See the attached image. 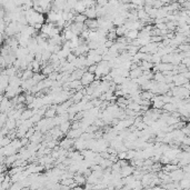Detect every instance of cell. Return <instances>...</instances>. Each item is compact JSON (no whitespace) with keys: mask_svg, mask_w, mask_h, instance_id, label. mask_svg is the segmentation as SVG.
<instances>
[{"mask_svg":"<svg viewBox=\"0 0 190 190\" xmlns=\"http://www.w3.org/2000/svg\"><path fill=\"white\" fill-rule=\"evenodd\" d=\"M95 80V75H92V73H89L88 71H85L83 72V75H82V77L80 78V82H81V86H89L91 83V82Z\"/></svg>","mask_w":190,"mask_h":190,"instance_id":"obj_1","label":"cell"},{"mask_svg":"<svg viewBox=\"0 0 190 190\" xmlns=\"http://www.w3.org/2000/svg\"><path fill=\"white\" fill-rule=\"evenodd\" d=\"M134 171H135V168L132 166H130V165H127L126 167H122V168L120 169V175H121V177L126 178L128 176H131Z\"/></svg>","mask_w":190,"mask_h":190,"instance_id":"obj_2","label":"cell"},{"mask_svg":"<svg viewBox=\"0 0 190 190\" xmlns=\"http://www.w3.org/2000/svg\"><path fill=\"white\" fill-rule=\"evenodd\" d=\"M73 142H75V140L69 139V138L62 139V140L59 142V148H61V149H64V150H69V148L73 146Z\"/></svg>","mask_w":190,"mask_h":190,"instance_id":"obj_3","label":"cell"},{"mask_svg":"<svg viewBox=\"0 0 190 190\" xmlns=\"http://www.w3.org/2000/svg\"><path fill=\"white\" fill-rule=\"evenodd\" d=\"M96 7V6H95ZM95 7H91V8H87L83 12V15L86 16L87 19H96L97 18V12Z\"/></svg>","mask_w":190,"mask_h":190,"instance_id":"obj_4","label":"cell"},{"mask_svg":"<svg viewBox=\"0 0 190 190\" xmlns=\"http://www.w3.org/2000/svg\"><path fill=\"white\" fill-rule=\"evenodd\" d=\"M71 128V122L68 120V121H64V122H62L61 125H59V130L62 132V134H67L69 130H70Z\"/></svg>","mask_w":190,"mask_h":190,"instance_id":"obj_5","label":"cell"},{"mask_svg":"<svg viewBox=\"0 0 190 190\" xmlns=\"http://www.w3.org/2000/svg\"><path fill=\"white\" fill-rule=\"evenodd\" d=\"M73 180H75V182H76L78 186H80V187L86 184V177L85 176L78 175V173H77L76 176H73Z\"/></svg>","mask_w":190,"mask_h":190,"instance_id":"obj_6","label":"cell"},{"mask_svg":"<svg viewBox=\"0 0 190 190\" xmlns=\"http://www.w3.org/2000/svg\"><path fill=\"white\" fill-rule=\"evenodd\" d=\"M31 117H32V110H30V109H25V110L21 112V116L19 119L25 121V120H29Z\"/></svg>","mask_w":190,"mask_h":190,"instance_id":"obj_7","label":"cell"},{"mask_svg":"<svg viewBox=\"0 0 190 190\" xmlns=\"http://www.w3.org/2000/svg\"><path fill=\"white\" fill-rule=\"evenodd\" d=\"M5 128H7L9 131H11V130H15L17 127H16V120L14 119H7L6 123H5Z\"/></svg>","mask_w":190,"mask_h":190,"instance_id":"obj_8","label":"cell"},{"mask_svg":"<svg viewBox=\"0 0 190 190\" xmlns=\"http://www.w3.org/2000/svg\"><path fill=\"white\" fill-rule=\"evenodd\" d=\"M32 76H33V72L29 69H26V70L22 71V76H21V81H25V80H28V79H31Z\"/></svg>","mask_w":190,"mask_h":190,"instance_id":"obj_9","label":"cell"},{"mask_svg":"<svg viewBox=\"0 0 190 190\" xmlns=\"http://www.w3.org/2000/svg\"><path fill=\"white\" fill-rule=\"evenodd\" d=\"M46 79V76H44L42 73H33V76H32V80L35 81V83L37 85L38 82H40V81H42V80H45Z\"/></svg>","mask_w":190,"mask_h":190,"instance_id":"obj_10","label":"cell"},{"mask_svg":"<svg viewBox=\"0 0 190 190\" xmlns=\"http://www.w3.org/2000/svg\"><path fill=\"white\" fill-rule=\"evenodd\" d=\"M153 96H155V95L151 94L150 91H141L140 92V98L143 100H151V98Z\"/></svg>","mask_w":190,"mask_h":190,"instance_id":"obj_11","label":"cell"},{"mask_svg":"<svg viewBox=\"0 0 190 190\" xmlns=\"http://www.w3.org/2000/svg\"><path fill=\"white\" fill-rule=\"evenodd\" d=\"M11 139L9 137H3L2 139H0V148H5V147H7L8 145H10L11 143Z\"/></svg>","mask_w":190,"mask_h":190,"instance_id":"obj_12","label":"cell"},{"mask_svg":"<svg viewBox=\"0 0 190 190\" xmlns=\"http://www.w3.org/2000/svg\"><path fill=\"white\" fill-rule=\"evenodd\" d=\"M22 188H24L22 182L18 181V182H12L11 186H10V188H9V190H21Z\"/></svg>","mask_w":190,"mask_h":190,"instance_id":"obj_13","label":"cell"},{"mask_svg":"<svg viewBox=\"0 0 190 190\" xmlns=\"http://www.w3.org/2000/svg\"><path fill=\"white\" fill-rule=\"evenodd\" d=\"M35 98H36V97L33 96V95L29 94V92H27V94H26V100H25V103H26L27 106L31 105V103H33Z\"/></svg>","mask_w":190,"mask_h":190,"instance_id":"obj_14","label":"cell"},{"mask_svg":"<svg viewBox=\"0 0 190 190\" xmlns=\"http://www.w3.org/2000/svg\"><path fill=\"white\" fill-rule=\"evenodd\" d=\"M178 49L181 50L182 52H189V45L188 44H181L178 46Z\"/></svg>","mask_w":190,"mask_h":190,"instance_id":"obj_15","label":"cell"},{"mask_svg":"<svg viewBox=\"0 0 190 190\" xmlns=\"http://www.w3.org/2000/svg\"><path fill=\"white\" fill-rule=\"evenodd\" d=\"M35 132H36V128H35V127H32V128L28 129V131L26 132V136H25V138H27V139H30Z\"/></svg>","mask_w":190,"mask_h":190,"instance_id":"obj_16","label":"cell"},{"mask_svg":"<svg viewBox=\"0 0 190 190\" xmlns=\"http://www.w3.org/2000/svg\"><path fill=\"white\" fill-rule=\"evenodd\" d=\"M6 175H7V173H0V184H1L3 182V180H5V177H6Z\"/></svg>","mask_w":190,"mask_h":190,"instance_id":"obj_17","label":"cell"},{"mask_svg":"<svg viewBox=\"0 0 190 190\" xmlns=\"http://www.w3.org/2000/svg\"><path fill=\"white\" fill-rule=\"evenodd\" d=\"M2 41H3V36H2V33H0V44H1Z\"/></svg>","mask_w":190,"mask_h":190,"instance_id":"obj_18","label":"cell"},{"mask_svg":"<svg viewBox=\"0 0 190 190\" xmlns=\"http://www.w3.org/2000/svg\"><path fill=\"white\" fill-rule=\"evenodd\" d=\"M3 98H5V96H3V95H0V103L3 100Z\"/></svg>","mask_w":190,"mask_h":190,"instance_id":"obj_19","label":"cell"},{"mask_svg":"<svg viewBox=\"0 0 190 190\" xmlns=\"http://www.w3.org/2000/svg\"><path fill=\"white\" fill-rule=\"evenodd\" d=\"M21 190H30V189H29V188H22Z\"/></svg>","mask_w":190,"mask_h":190,"instance_id":"obj_20","label":"cell"}]
</instances>
